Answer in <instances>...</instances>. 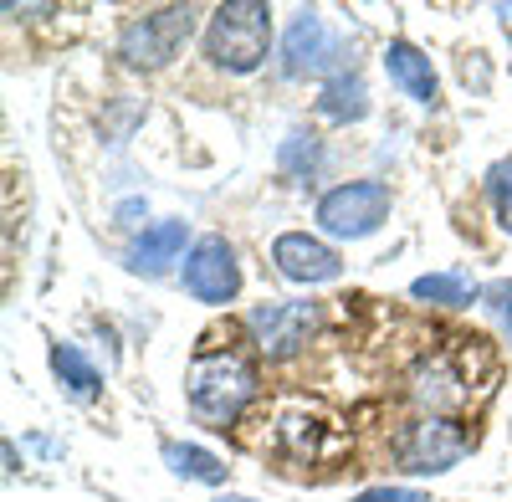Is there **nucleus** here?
<instances>
[{"mask_svg":"<svg viewBox=\"0 0 512 502\" xmlns=\"http://www.w3.org/2000/svg\"><path fill=\"white\" fill-rule=\"evenodd\" d=\"M190 385V410L200 415L205 426L226 431L236 415L246 410V400L256 395V369L241 359V354H200L185 374Z\"/></svg>","mask_w":512,"mask_h":502,"instance_id":"f257e3e1","label":"nucleus"},{"mask_svg":"<svg viewBox=\"0 0 512 502\" xmlns=\"http://www.w3.org/2000/svg\"><path fill=\"white\" fill-rule=\"evenodd\" d=\"M267 47H272V11L262 0L216 6V16L205 26V57L226 72H256L267 62Z\"/></svg>","mask_w":512,"mask_h":502,"instance_id":"f03ea898","label":"nucleus"},{"mask_svg":"<svg viewBox=\"0 0 512 502\" xmlns=\"http://www.w3.org/2000/svg\"><path fill=\"white\" fill-rule=\"evenodd\" d=\"M190 31H195V11L190 6H164V11H149V16L128 21L123 36H118V52H123L128 67L154 72V67H169L180 57Z\"/></svg>","mask_w":512,"mask_h":502,"instance_id":"7ed1b4c3","label":"nucleus"},{"mask_svg":"<svg viewBox=\"0 0 512 502\" xmlns=\"http://www.w3.org/2000/svg\"><path fill=\"white\" fill-rule=\"evenodd\" d=\"M384 221H390V185L379 180H349V185H333L318 200V226L328 236H374Z\"/></svg>","mask_w":512,"mask_h":502,"instance_id":"20e7f679","label":"nucleus"},{"mask_svg":"<svg viewBox=\"0 0 512 502\" xmlns=\"http://www.w3.org/2000/svg\"><path fill=\"white\" fill-rule=\"evenodd\" d=\"M246 328L267 359H292L318 333V303H262L246 313Z\"/></svg>","mask_w":512,"mask_h":502,"instance_id":"39448f33","label":"nucleus"},{"mask_svg":"<svg viewBox=\"0 0 512 502\" xmlns=\"http://www.w3.org/2000/svg\"><path fill=\"white\" fill-rule=\"evenodd\" d=\"M185 287L200 303H231L241 292V267L236 251L226 246V236H200L185 257Z\"/></svg>","mask_w":512,"mask_h":502,"instance_id":"423d86ee","label":"nucleus"},{"mask_svg":"<svg viewBox=\"0 0 512 502\" xmlns=\"http://www.w3.org/2000/svg\"><path fill=\"white\" fill-rule=\"evenodd\" d=\"M472 451V436H466L456 421H441V415H425L420 426H410V436L400 441V462L410 472H446L461 456Z\"/></svg>","mask_w":512,"mask_h":502,"instance_id":"0eeeda50","label":"nucleus"},{"mask_svg":"<svg viewBox=\"0 0 512 502\" xmlns=\"http://www.w3.org/2000/svg\"><path fill=\"white\" fill-rule=\"evenodd\" d=\"M272 262L287 282H333L338 272H344V262H338V251L308 231H287L272 241Z\"/></svg>","mask_w":512,"mask_h":502,"instance_id":"6e6552de","label":"nucleus"},{"mask_svg":"<svg viewBox=\"0 0 512 502\" xmlns=\"http://www.w3.org/2000/svg\"><path fill=\"white\" fill-rule=\"evenodd\" d=\"M333 57V41H328V26L318 11H303V16H292L287 36H282V72L287 77H303V72H318L328 67Z\"/></svg>","mask_w":512,"mask_h":502,"instance_id":"1a4fd4ad","label":"nucleus"},{"mask_svg":"<svg viewBox=\"0 0 512 502\" xmlns=\"http://www.w3.org/2000/svg\"><path fill=\"white\" fill-rule=\"evenodd\" d=\"M384 72H390V82H395V88H400L405 98H415V103H425V108H431V103H436V93H441L431 57L415 52L410 41H390V47H384Z\"/></svg>","mask_w":512,"mask_h":502,"instance_id":"9d476101","label":"nucleus"},{"mask_svg":"<svg viewBox=\"0 0 512 502\" xmlns=\"http://www.w3.org/2000/svg\"><path fill=\"white\" fill-rule=\"evenodd\" d=\"M180 251H185V221H159V226H149V231L134 241V251H128V267L159 277L169 262H180Z\"/></svg>","mask_w":512,"mask_h":502,"instance_id":"9b49d317","label":"nucleus"},{"mask_svg":"<svg viewBox=\"0 0 512 502\" xmlns=\"http://www.w3.org/2000/svg\"><path fill=\"white\" fill-rule=\"evenodd\" d=\"M318 113L333 118V123H359L369 113V88L359 72H338L333 82H323V98H318Z\"/></svg>","mask_w":512,"mask_h":502,"instance_id":"f8f14e48","label":"nucleus"},{"mask_svg":"<svg viewBox=\"0 0 512 502\" xmlns=\"http://www.w3.org/2000/svg\"><path fill=\"white\" fill-rule=\"evenodd\" d=\"M410 292L420 303H436V308H466L472 298H482V287L466 277V272H431V277H415Z\"/></svg>","mask_w":512,"mask_h":502,"instance_id":"ddd939ff","label":"nucleus"},{"mask_svg":"<svg viewBox=\"0 0 512 502\" xmlns=\"http://www.w3.org/2000/svg\"><path fill=\"white\" fill-rule=\"evenodd\" d=\"M164 462H169V472L185 477V482H226V462L216 451H205V446L164 441Z\"/></svg>","mask_w":512,"mask_h":502,"instance_id":"4468645a","label":"nucleus"},{"mask_svg":"<svg viewBox=\"0 0 512 502\" xmlns=\"http://www.w3.org/2000/svg\"><path fill=\"white\" fill-rule=\"evenodd\" d=\"M466 390H461V380L446 369V359H431L420 374H415V400L420 405H431V410H446V405H456Z\"/></svg>","mask_w":512,"mask_h":502,"instance_id":"2eb2a0df","label":"nucleus"},{"mask_svg":"<svg viewBox=\"0 0 512 502\" xmlns=\"http://www.w3.org/2000/svg\"><path fill=\"white\" fill-rule=\"evenodd\" d=\"M52 369H57V380H62L72 395H98V390H103L98 369H93L88 359H82L72 344H57V349H52Z\"/></svg>","mask_w":512,"mask_h":502,"instance_id":"dca6fc26","label":"nucleus"},{"mask_svg":"<svg viewBox=\"0 0 512 502\" xmlns=\"http://www.w3.org/2000/svg\"><path fill=\"white\" fill-rule=\"evenodd\" d=\"M487 195H492V205H497L502 231H512V159H497L492 170H487Z\"/></svg>","mask_w":512,"mask_h":502,"instance_id":"f3484780","label":"nucleus"},{"mask_svg":"<svg viewBox=\"0 0 512 502\" xmlns=\"http://www.w3.org/2000/svg\"><path fill=\"white\" fill-rule=\"evenodd\" d=\"M482 303L497 313V323L512 333V282H492V287H482Z\"/></svg>","mask_w":512,"mask_h":502,"instance_id":"a211bd4d","label":"nucleus"},{"mask_svg":"<svg viewBox=\"0 0 512 502\" xmlns=\"http://www.w3.org/2000/svg\"><path fill=\"white\" fill-rule=\"evenodd\" d=\"M354 502H425V492H415V487H369Z\"/></svg>","mask_w":512,"mask_h":502,"instance_id":"6ab92c4d","label":"nucleus"},{"mask_svg":"<svg viewBox=\"0 0 512 502\" xmlns=\"http://www.w3.org/2000/svg\"><path fill=\"white\" fill-rule=\"evenodd\" d=\"M216 502H251V497H236V492H226V497H216Z\"/></svg>","mask_w":512,"mask_h":502,"instance_id":"aec40b11","label":"nucleus"}]
</instances>
